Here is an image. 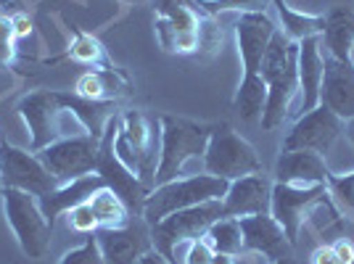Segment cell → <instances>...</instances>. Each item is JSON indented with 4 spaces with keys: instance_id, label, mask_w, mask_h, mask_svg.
<instances>
[{
    "instance_id": "obj_1",
    "label": "cell",
    "mask_w": 354,
    "mask_h": 264,
    "mask_svg": "<svg viewBox=\"0 0 354 264\" xmlns=\"http://www.w3.org/2000/svg\"><path fill=\"white\" fill-rule=\"evenodd\" d=\"M212 124L193 122L175 114L159 117V167H156V185L177 180L185 172V164L193 159H204ZM153 185V188H156Z\"/></svg>"
},
{
    "instance_id": "obj_2",
    "label": "cell",
    "mask_w": 354,
    "mask_h": 264,
    "mask_svg": "<svg viewBox=\"0 0 354 264\" xmlns=\"http://www.w3.org/2000/svg\"><path fill=\"white\" fill-rule=\"evenodd\" d=\"M227 180H220L214 175H188L169 180L164 185H156L153 191L146 196V204L140 217L153 227L156 222H162L164 217L191 209V206L207 204V201H222L227 193Z\"/></svg>"
},
{
    "instance_id": "obj_3",
    "label": "cell",
    "mask_w": 354,
    "mask_h": 264,
    "mask_svg": "<svg viewBox=\"0 0 354 264\" xmlns=\"http://www.w3.org/2000/svg\"><path fill=\"white\" fill-rule=\"evenodd\" d=\"M114 151H117L119 162L140 177V182L148 191H153L156 167H159V132H156V124L143 111L130 109V111L119 114Z\"/></svg>"
},
{
    "instance_id": "obj_4",
    "label": "cell",
    "mask_w": 354,
    "mask_h": 264,
    "mask_svg": "<svg viewBox=\"0 0 354 264\" xmlns=\"http://www.w3.org/2000/svg\"><path fill=\"white\" fill-rule=\"evenodd\" d=\"M19 117L24 119L30 130L32 153L43 151L59 138L74 135L69 124L85 132V127L66 111L64 106V90H32L19 101Z\"/></svg>"
},
{
    "instance_id": "obj_5",
    "label": "cell",
    "mask_w": 354,
    "mask_h": 264,
    "mask_svg": "<svg viewBox=\"0 0 354 264\" xmlns=\"http://www.w3.org/2000/svg\"><path fill=\"white\" fill-rule=\"evenodd\" d=\"M0 196H3V214L19 249L30 259H43L50 251L53 225L45 220L37 196L16 191V188H0Z\"/></svg>"
},
{
    "instance_id": "obj_6",
    "label": "cell",
    "mask_w": 354,
    "mask_h": 264,
    "mask_svg": "<svg viewBox=\"0 0 354 264\" xmlns=\"http://www.w3.org/2000/svg\"><path fill=\"white\" fill-rule=\"evenodd\" d=\"M204 172L233 182L238 177L262 172V159L257 148L243 135H238L227 122L212 124L207 151H204Z\"/></svg>"
},
{
    "instance_id": "obj_7",
    "label": "cell",
    "mask_w": 354,
    "mask_h": 264,
    "mask_svg": "<svg viewBox=\"0 0 354 264\" xmlns=\"http://www.w3.org/2000/svg\"><path fill=\"white\" fill-rule=\"evenodd\" d=\"M225 217V206L222 201H207V204L191 206V209H183V211H175L169 217H164L162 222H156L151 227V238H153V249L164 254L169 262L175 264V251L188 243V241H196L201 235H207V230L214 225V222Z\"/></svg>"
},
{
    "instance_id": "obj_8",
    "label": "cell",
    "mask_w": 354,
    "mask_h": 264,
    "mask_svg": "<svg viewBox=\"0 0 354 264\" xmlns=\"http://www.w3.org/2000/svg\"><path fill=\"white\" fill-rule=\"evenodd\" d=\"M117 130H119V114H114V117L109 119V124H106V130H104V138H101V143H98L95 175L104 177L106 185L117 193L124 204L130 206V211L140 214V211H143V204H146V196L151 191L140 182V177L135 175V172H130L124 164L119 162L117 151H114Z\"/></svg>"
},
{
    "instance_id": "obj_9",
    "label": "cell",
    "mask_w": 354,
    "mask_h": 264,
    "mask_svg": "<svg viewBox=\"0 0 354 264\" xmlns=\"http://www.w3.org/2000/svg\"><path fill=\"white\" fill-rule=\"evenodd\" d=\"M98 143L101 140H95L93 135H69V138L53 140L43 151H37V159L59 182H69V180L95 172Z\"/></svg>"
},
{
    "instance_id": "obj_10",
    "label": "cell",
    "mask_w": 354,
    "mask_h": 264,
    "mask_svg": "<svg viewBox=\"0 0 354 264\" xmlns=\"http://www.w3.org/2000/svg\"><path fill=\"white\" fill-rule=\"evenodd\" d=\"M0 185L32 193L40 198L45 193L56 191L61 182L45 169L37 153L11 146L8 140H0Z\"/></svg>"
},
{
    "instance_id": "obj_11",
    "label": "cell",
    "mask_w": 354,
    "mask_h": 264,
    "mask_svg": "<svg viewBox=\"0 0 354 264\" xmlns=\"http://www.w3.org/2000/svg\"><path fill=\"white\" fill-rule=\"evenodd\" d=\"M328 198V188L325 185H283V182H272V196H270V214L281 225L288 241L296 243L301 225L312 217V209Z\"/></svg>"
},
{
    "instance_id": "obj_12",
    "label": "cell",
    "mask_w": 354,
    "mask_h": 264,
    "mask_svg": "<svg viewBox=\"0 0 354 264\" xmlns=\"http://www.w3.org/2000/svg\"><path fill=\"white\" fill-rule=\"evenodd\" d=\"M344 124L333 111H328L325 106H317L296 122L291 130L286 132L281 140V151H312L325 156L333 143L344 135Z\"/></svg>"
},
{
    "instance_id": "obj_13",
    "label": "cell",
    "mask_w": 354,
    "mask_h": 264,
    "mask_svg": "<svg viewBox=\"0 0 354 264\" xmlns=\"http://www.w3.org/2000/svg\"><path fill=\"white\" fill-rule=\"evenodd\" d=\"M98 246L106 264H135L148 251H153L151 225L140 214H133L122 227H101L95 230Z\"/></svg>"
},
{
    "instance_id": "obj_14",
    "label": "cell",
    "mask_w": 354,
    "mask_h": 264,
    "mask_svg": "<svg viewBox=\"0 0 354 264\" xmlns=\"http://www.w3.org/2000/svg\"><path fill=\"white\" fill-rule=\"evenodd\" d=\"M275 21L267 14H241L236 21V43L238 56L243 64V77H257L262 74V59L272 35H275Z\"/></svg>"
},
{
    "instance_id": "obj_15",
    "label": "cell",
    "mask_w": 354,
    "mask_h": 264,
    "mask_svg": "<svg viewBox=\"0 0 354 264\" xmlns=\"http://www.w3.org/2000/svg\"><path fill=\"white\" fill-rule=\"evenodd\" d=\"M241 230H243V251L262 254L267 262H281L291 256L294 243L272 214H254V217H241Z\"/></svg>"
},
{
    "instance_id": "obj_16",
    "label": "cell",
    "mask_w": 354,
    "mask_h": 264,
    "mask_svg": "<svg viewBox=\"0 0 354 264\" xmlns=\"http://www.w3.org/2000/svg\"><path fill=\"white\" fill-rule=\"evenodd\" d=\"M270 196H272V180H267L265 172L238 177L227 185V193L222 198L225 217H254V214H270Z\"/></svg>"
},
{
    "instance_id": "obj_17",
    "label": "cell",
    "mask_w": 354,
    "mask_h": 264,
    "mask_svg": "<svg viewBox=\"0 0 354 264\" xmlns=\"http://www.w3.org/2000/svg\"><path fill=\"white\" fill-rule=\"evenodd\" d=\"M320 106L333 111L341 122L354 119V64L339 61L333 56L325 59Z\"/></svg>"
},
{
    "instance_id": "obj_18",
    "label": "cell",
    "mask_w": 354,
    "mask_h": 264,
    "mask_svg": "<svg viewBox=\"0 0 354 264\" xmlns=\"http://www.w3.org/2000/svg\"><path fill=\"white\" fill-rule=\"evenodd\" d=\"M330 175L325 156L312 153V151H281L278 162H275V177L272 182L283 185H325V180Z\"/></svg>"
},
{
    "instance_id": "obj_19",
    "label": "cell",
    "mask_w": 354,
    "mask_h": 264,
    "mask_svg": "<svg viewBox=\"0 0 354 264\" xmlns=\"http://www.w3.org/2000/svg\"><path fill=\"white\" fill-rule=\"evenodd\" d=\"M74 93L80 98H88V101L119 103L133 90H130V77L122 69H117V66H93V69L77 77Z\"/></svg>"
},
{
    "instance_id": "obj_20",
    "label": "cell",
    "mask_w": 354,
    "mask_h": 264,
    "mask_svg": "<svg viewBox=\"0 0 354 264\" xmlns=\"http://www.w3.org/2000/svg\"><path fill=\"white\" fill-rule=\"evenodd\" d=\"M104 185H106L104 177L93 172V175L77 177V180H69V182H61L56 191L45 193L37 201H40V209H43L45 220L50 222V225H56V217L66 214L74 206L85 204L90 196L98 191V188H104Z\"/></svg>"
},
{
    "instance_id": "obj_21",
    "label": "cell",
    "mask_w": 354,
    "mask_h": 264,
    "mask_svg": "<svg viewBox=\"0 0 354 264\" xmlns=\"http://www.w3.org/2000/svg\"><path fill=\"white\" fill-rule=\"evenodd\" d=\"M325 59L320 50V37H307L299 43V93H301V111L307 114L320 106Z\"/></svg>"
},
{
    "instance_id": "obj_22",
    "label": "cell",
    "mask_w": 354,
    "mask_h": 264,
    "mask_svg": "<svg viewBox=\"0 0 354 264\" xmlns=\"http://www.w3.org/2000/svg\"><path fill=\"white\" fill-rule=\"evenodd\" d=\"M325 45L330 50V56L339 61H349L354 45V14L349 8H333L325 16Z\"/></svg>"
},
{
    "instance_id": "obj_23",
    "label": "cell",
    "mask_w": 354,
    "mask_h": 264,
    "mask_svg": "<svg viewBox=\"0 0 354 264\" xmlns=\"http://www.w3.org/2000/svg\"><path fill=\"white\" fill-rule=\"evenodd\" d=\"M272 6L281 16V32L291 43H301L307 37H320L325 32V16L296 11L288 6V0H272Z\"/></svg>"
},
{
    "instance_id": "obj_24",
    "label": "cell",
    "mask_w": 354,
    "mask_h": 264,
    "mask_svg": "<svg viewBox=\"0 0 354 264\" xmlns=\"http://www.w3.org/2000/svg\"><path fill=\"white\" fill-rule=\"evenodd\" d=\"M267 103V85L262 74L257 77H243L233 95V111L243 122H259Z\"/></svg>"
},
{
    "instance_id": "obj_25",
    "label": "cell",
    "mask_w": 354,
    "mask_h": 264,
    "mask_svg": "<svg viewBox=\"0 0 354 264\" xmlns=\"http://www.w3.org/2000/svg\"><path fill=\"white\" fill-rule=\"evenodd\" d=\"M88 204L93 209V214H95V220H98V230L101 227H122L124 222L133 217L130 206L124 204L109 185H104V188H98V191L93 193L88 198Z\"/></svg>"
},
{
    "instance_id": "obj_26",
    "label": "cell",
    "mask_w": 354,
    "mask_h": 264,
    "mask_svg": "<svg viewBox=\"0 0 354 264\" xmlns=\"http://www.w3.org/2000/svg\"><path fill=\"white\" fill-rule=\"evenodd\" d=\"M156 19L167 21L177 35H198L201 14L193 8V0H153Z\"/></svg>"
},
{
    "instance_id": "obj_27",
    "label": "cell",
    "mask_w": 354,
    "mask_h": 264,
    "mask_svg": "<svg viewBox=\"0 0 354 264\" xmlns=\"http://www.w3.org/2000/svg\"><path fill=\"white\" fill-rule=\"evenodd\" d=\"M209 241V246L220 254H230L238 256L243 251V230H241V220L236 217H220L204 235Z\"/></svg>"
},
{
    "instance_id": "obj_28",
    "label": "cell",
    "mask_w": 354,
    "mask_h": 264,
    "mask_svg": "<svg viewBox=\"0 0 354 264\" xmlns=\"http://www.w3.org/2000/svg\"><path fill=\"white\" fill-rule=\"evenodd\" d=\"M272 0H193V6H198L201 14L220 19L222 14H265L267 6Z\"/></svg>"
},
{
    "instance_id": "obj_29",
    "label": "cell",
    "mask_w": 354,
    "mask_h": 264,
    "mask_svg": "<svg viewBox=\"0 0 354 264\" xmlns=\"http://www.w3.org/2000/svg\"><path fill=\"white\" fill-rule=\"evenodd\" d=\"M72 32H74V40H72V48H69V59H74L77 64H85V66H101V64L109 61L106 48L101 45L98 37H93V35L80 30H72Z\"/></svg>"
},
{
    "instance_id": "obj_30",
    "label": "cell",
    "mask_w": 354,
    "mask_h": 264,
    "mask_svg": "<svg viewBox=\"0 0 354 264\" xmlns=\"http://www.w3.org/2000/svg\"><path fill=\"white\" fill-rule=\"evenodd\" d=\"M325 188H328L330 201L339 206L344 214L354 217V169L352 172H344V175L330 172L328 180H325Z\"/></svg>"
},
{
    "instance_id": "obj_31",
    "label": "cell",
    "mask_w": 354,
    "mask_h": 264,
    "mask_svg": "<svg viewBox=\"0 0 354 264\" xmlns=\"http://www.w3.org/2000/svg\"><path fill=\"white\" fill-rule=\"evenodd\" d=\"M59 264H106L95 233H90L88 238H85V243H82V246L66 251V254L59 259Z\"/></svg>"
},
{
    "instance_id": "obj_32",
    "label": "cell",
    "mask_w": 354,
    "mask_h": 264,
    "mask_svg": "<svg viewBox=\"0 0 354 264\" xmlns=\"http://www.w3.org/2000/svg\"><path fill=\"white\" fill-rule=\"evenodd\" d=\"M217 50H222V27L217 24V19L201 14V27H198V53L204 56H214Z\"/></svg>"
},
{
    "instance_id": "obj_33",
    "label": "cell",
    "mask_w": 354,
    "mask_h": 264,
    "mask_svg": "<svg viewBox=\"0 0 354 264\" xmlns=\"http://www.w3.org/2000/svg\"><path fill=\"white\" fill-rule=\"evenodd\" d=\"M16 59V35L11 16L0 14V69H11Z\"/></svg>"
},
{
    "instance_id": "obj_34",
    "label": "cell",
    "mask_w": 354,
    "mask_h": 264,
    "mask_svg": "<svg viewBox=\"0 0 354 264\" xmlns=\"http://www.w3.org/2000/svg\"><path fill=\"white\" fill-rule=\"evenodd\" d=\"M66 225H69V230L82 233V235H90L98 230V220H95V214H93V209H90L88 201L66 211Z\"/></svg>"
},
{
    "instance_id": "obj_35",
    "label": "cell",
    "mask_w": 354,
    "mask_h": 264,
    "mask_svg": "<svg viewBox=\"0 0 354 264\" xmlns=\"http://www.w3.org/2000/svg\"><path fill=\"white\" fill-rule=\"evenodd\" d=\"M185 246H188V249H185L183 264H209L212 262V256H214V249L209 246V241L204 238V235L196 238V241H188Z\"/></svg>"
},
{
    "instance_id": "obj_36",
    "label": "cell",
    "mask_w": 354,
    "mask_h": 264,
    "mask_svg": "<svg viewBox=\"0 0 354 264\" xmlns=\"http://www.w3.org/2000/svg\"><path fill=\"white\" fill-rule=\"evenodd\" d=\"M333 251H336V256H339L341 264H354V241L349 238H339L336 243H330Z\"/></svg>"
},
{
    "instance_id": "obj_37",
    "label": "cell",
    "mask_w": 354,
    "mask_h": 264,
    "mask_svg": "<svg viewBox=\"0 0 354 264\" xmlns=\"http://www.w3.org/2000/svg\"><path fill=\"white\" fill-rule=\"evenodd\" d=\"M312 264H341L339 256H336V251L330 243H323V246H317L315 254H312Z\"/></svg>"
},
{
    "instance_id": "obj_38",
    "label": "cell",
    "mask_w": 354,
    "mask_h": 264,
    "mask_svg": "<svg viewBox=\"0 0 354 264\" xmlns=\"http://www.w3.org/2000/svg\"><path fill=\"white\" fill-rule=\"evenodd\" d=\"M11 21H14V35H16V40H21V37H30L32 35V19L27 14H14L11 16Z\"/></svg>"
},
{
    "instance_id": "obj_39",
    "label": "cell",
    "mask_w": 354,
    "mask_h": 264,
    "mask_svg": "<svg viewBox=\"0 0 354 264\" xmlns=\"http://www.w3.org/2000/svg\"><path fill=\"white\" fill-rule=\"evenodd\" d=\"M135 264H172V262H169L164 254H159V251L153 249V251H148L143 259H138Z\"/></svg>"
},
{
    "instance_id": "obj_40",
    "label": "cell",
    "mask_w": 354,
    "mask_h": 264,
    "mask_svg": "<svg viewBox=\"0 0 354 264\" xmlns=\"http://www.w3.org/2000/svg\"><path fill=\"white\" fill-rule=\"evenodd\" d=\"M209 264H236V256H230V254H220V251H214V256H212V262Z\"/></svg>"
},
{
    "instance_id": "obj_41",
    "label": "cell",
    "mask_w": 354,
    "mask_h": 264,
    "mask_svg": "<svg viewBox=\"0 0 354 264\" xmlns=\"http://www.w3.org/2000/svg\"><path fill=\"white\" fill-rule=\"evenodd\" d=\"M344 132H346V138H349V143L354 146V119H349L346 124H344Z\"/></svg>"
},
{
    "instance_id": "obj_42",
    "label": "cell",
    "mask_w": 354,
    "mask_h": 264,
    "mask_svg": "<svg viewBox=\"0 0 354 264\" xmlns=\"http://www.w3.org/2000/svg\"><path fill=\"white\" fill-rule=\"evenodd\" d=\"M272 264H294V262H291V256H288V259H281V262H272Z\"/></svg>"
},
{
    "instance_id": "obj_43",
    "label": "cell",
    "mask_w": 354,
    "mask_h": 264,
    "mask_svg": "<svg viewBox=\"0 0 354 264\" xmlns=\"http://www.w3.org/2000/svg\"><path fill=\"white\" fill-rule=\"evenodd\" d=\"M349 61L354 64V45H352V53H349Z\"/></svg>"
},
{
    "instance_id": "obj_44",
    "label": "cell",
    "mask_w": 354,
    "mask_h": 264,
    "mask_svg": "<svg viewBox=\"0 0 354 264\" xmlns=\"http://www.w3.org/2000/svg\"><path fill=\"white\" fill-rule=\"evenodd\" d=\"M130 3H140V0H130Z\"/></svg>"
},
{
    "instance_id": "obj_45",
    "label": "cell",
    "mask_w": 354,
    "mask_h": 264,
    "mask_svg": "<svg viewBox=\"0 0 354 264\" xmlns=\"http://www.w3.org/2000/svg\"><path fill=\"white\" fill-rule=\"evenodd\" d=\"M0 188H3V185H0Z\"/></svg>"
}]
</instances>
